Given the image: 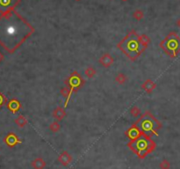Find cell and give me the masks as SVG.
Wrapping results in <instances>:
<instances>
[{"label": "cell", "mask_w": 180, "mask_h": 169, "mask_svg": "<svg viewBox=\"0 0 180 169\" xmlns=\"http://www.w3.org/2000/svg\"><path fill=\"white\" fill-rule=\"evenodd\" d=\"M34 32V27L16 11L0 16V45L9 53L17 50Z\"/></svg>", "instance_id": "1"}, {"label": "cell", "mask_w": 180, "mask_h": 169, "mask_svg": "<svg viewBox=\"0 0 180 169\" xmlns=\"http://www.w3.org/2000/svg\"><path fill=\"white\" fill-rule=\"evenodd\" d=\"M118 48L131 60H135L145 50L147 43L135 31L130 32L118 44Z\"/></svg>", "instance_id": "2"}, {"label": "cell", "mask_w": 180, "mask_h": 169, "mask_svg": "<svg viewBox=\"0 0 180 169\" xmlns=\"http://www.w3.org/2000/svg\"><path fill=\"white\" fill-rule=\"evenodd\" d=\"M140 132L148 136L156 134V130L158 129V123L149 114H143L133 126Z\"/></svg>", "instance_id": "4"}, {"label": "cell", "mask_w": 180, "mask_h": 169, "mask_svg": "<svg viewBox=\"0 0 180 169\" xmlns=\"http://www.w3.org/2000/svg\"><path fill=\"white\" fill-rule=\"evenodd\" d=\"M127 146L132 150L140 158H145L147 154L150 153L154 148L155 143L146 134L139 133V135L132 138L127 144Z\"/></svg>", "instance_id": "3"}, {"label": "cell", "mask_w": 180, "mask_h": 169, "mask_svg": "<svg viewBox=\"0 0 180 169\" xmlns=\"http://www.w3.org/2000/svg\"><path fill=\"white\" fill-rule=\"evenodd\" d=\"M20 0H0V12L5 13L13 11V8L20 3Z\"/></svg>", "instance_id": "5"}]
</instances>
